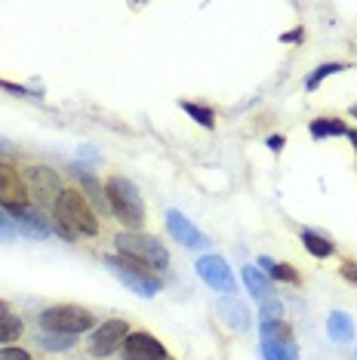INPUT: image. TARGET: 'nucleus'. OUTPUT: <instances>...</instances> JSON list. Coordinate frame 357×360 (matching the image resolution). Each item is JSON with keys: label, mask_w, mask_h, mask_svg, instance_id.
<instances>
[{"label": "nucleus", "mask_w": 357, "mask_h": 360, "mask_svg": "<svg viewBox=\"0 0 357 360\" xmlns=\"http://www.w3.org/2000/svg\"><path fill=\"white\" fill-rule=\"evenodd\" d=\"M348 139H351V145L357 148V129H348Z\"/></svg>", "instance_id": "obj_31"}, {"label": "nucleus", "mask_w": 357, "mask_h": 360, "mask_svg": "<svg viewBox=\"0 0 357 360\" xmlns=\"http://www.w3.org/2000/svg\"><path fill=\"white\" fill-rule=\"evenodd\" d=\"M219 314H222V317H225V323L234 326V330H247V326H249V314H247V308H243L240 302H234L231 296L219 302Z\"/></svg>", "instance_id": "obj_15"}, {"label": "nucleus", "mask_w": 357, "mask_h": 360, "mask_svg": "<svg viewBox=\"0 0 357 360\" xmlns=\"http://www.w3.org/2000/svg\"><path fill=\"white\" fill-rule=\"evenodd\" d=\"M96 317L89 308H80V305H53L40 314V326L46 333H56V335H77V333H86L93 330Z\"/></svg>", "instance_id": "obj_4"}, {"label": "nucleus", "mask_w": 357, "mask_h": 360, "mask_svg": "<svg viewBox=\"0 0 357 360\" xmlns=\"http://www.w3.org/2000/svg\"><path fill=\"white\" fill-rule=\"evenodd\" d=\"M115 243H117L120 256L142 262V265H148L151 271H164L169 265V252L164 250V243L154 240L148 234H142V231H124V234H117Z\"/></svg>", "instance_id": "obj_3"}, {"label": "nucleus", "mask_w": 357, "mask_h": 360, "mask_svg": "<svg viewBox=\"0 0 357 360\" xmlns=\"http://www.w3.org/2000/svg\"><path fill=\"white\" fill-rule=\"evenodd\" d=\"M25 185H28V194L31 200L37 203H53L59 200V194L65 188L59 185V176H56V169H46V167H31L25 173Z\"/></svg>", "instance_id": "obj_8"}, {"label": "nucleus", "mask_w": 357, "mask_h": 360, "mask_svg": "<svg viewBox=\"0 0 357 360\" xmlns=\"http://www.w3.org/2000/svg\"><path fill=\"white\" fill-rule=\"evenodd\" d=\"M105 265L115 271L120 281H124L133 292H139V296L151 299L160 292V281L154 277V271L148 265H142V262L129 259V256H105Z\"/></svg>", "instance_id": "obj_5"}, {"label": "nucleus", "mask_w": 357, "mask_h": 360, "mask_svg": "<svg viewBox=\"0 0 357 360\" xmlns=\"http://www.w3.org/2000/svg\"><path fill=\"white\" fill-rule=\"evenodd\" d=\"M302 243H305V250L311 252V256H318V259H327L336 252V247L327 240V237H320V234H314V231H302Z\"/></svg>", "instance_id": "obj_18"}, {"label": "nucleus", "mask_w": 357, "mask_h": 360, "mask_svg": "<svg viewBox=\"0 0 357 360\" xmlns=\"http://www.w3.org/2000/svg\"><path fill=\"white\" fill-rule=\"evenodd\" d=\"M124 357L126 360H167V348L151 333H129L124 342Z\"/></svg>", "instance_id": "obj_11"}, {"label": "nucleus", "mask_w": 357, "mask_h": 360, "mask_svg": "<svg viewBox=\"0 0 357 360\" xmlns=\"http://www.w3.org/2000/svg\"><path fill=\"white\" fill-rule=\"evenodd\" d=\"M0 207L6 212H13V216H22V212H28V207H31L25 176L6 160H0Z\"/></svg>", "instance_id": "obj_7"}, {"label": "nucleus", "mask_w": 357, "mask_h": 360, "mask_svg": "<svg viewBox=\"0 0 357 360\" xmlns=\"http://www.w3.org/2000/svg\"><path fill=\"white\" fill-rule=\"evenodd\" d=\"M259 335H262V357L265 360H299L296 335L283 321H262Z\"/></svg>", "instance_id": "obj_6"}, {"label": "nucleus", "mask_w": 357, "mask_h": 360, "mask_svg": "<svg viewBox=\"0 0 357 360\" xmlns=\"http://www.w3.org/2000/svg\"><path fill=\"white\" fill-rule=\"evenodd\" d=\"M15 225H19L22 234L37 237V240H44V237H50L56 231V225H50L44 216H37V212H22V216H15Z\"/></svg>", "instance_id": "obj_14"}, {"label": "nucleus", "mask_w": 357, "mask_h": 360, "mask_svg": "<svg viewBox=\"0 0 357 360\" xmlns=\"http://www.w3.org/2000/svg\"><path fill=\"white\" fill-rule=\"evenodd\" d=\"M259 265H262V268H268V271H271V265H274V262L268 259V256H262V259H259Z\"/></svg>", "instance_id": "obj_30"}, {"label": "nucleus", "mask_w": 357, "mask_h": 360, "mask_svg": "<svg viewBox=\"0 0 357 360\" xmlns=\"http://www.w3.org/2000/svg\"><path fill=\"white\" fill-rule=\"evenodd\" d=\"M268 148H271V151H283V136H271V139H268Z\"/></svg>", "instance_id": "obj_29"}, {"label": "nucleus", "mask_w": 357, "mask_h": 360, "mask_svg": "<svg viewBox=\"0 0 357 360\" xmlns=\"http://www.w3.org/2000/svg\"><path fill=\"white\" fill-rule=\"evenodd\" d=\"M0 360H31V354L25 348H13V345H6V348H0Z\"/></svg>", "instance_id": "obj_24"}, {"label": "nucleus", "mask_w": 357, "mask_h": 360, "mask_svg": "<svg viewBox=\"0 0 357 360\" xmlns=\"http://www.w3.org/2000/svg\"><path fill=\"white\" fill-rule=\"evenodd\" d=\"M339 71H345V65H339V62H330V65H320V68L318 71H314V75L311 77H308V89H318V84H320V80L323 77H330V75H339Z\"/></svg>", "instance_id": "obj_21"}, {"label": "nucleus", "mask_w": 357, "mask_h": 360, "mask_svg": "<svg viewBox=\"0 0 357 360\" xmlns=\"http://www.w3.org/2000/svg\"><path fill=\"white\" fill-rule=\"evenodd\" d=\"M0 89H10V93H15V96H28V89H25V86H19V84H6V80H0Z\"/></svg>", "instance_id": "obj_28"}, {"label": "nucleus", "mask_w": 357, "mask_h": 360, "mask_svg": "<svg viewBox=\"0 0 357 360\" xmlns=\"http://www.w3.org/2000/svg\"><path fill=\"white\" fill-rule=\"evenodd\" d=\"M182 111L188 114V117H194L200 127H207V129H213L216 127V114L213 108H207V105H197V102H182Z\"/></svg>", "instance_id": "obj_19"}, {"label": "nucleus", "mask_w": 357, "mask_h": 360, "mask_svg": "<svg viewBox=\"0 0 357 360\" xmlns=\"http://www.w3.org/2000/svg\"><path fill=\"white\" fill-rule=\"evenodd\" d=\"M268 274H271L274 281H283V283H299V271H296L293 265H287V262H280V265L274 262L271 271H268Z\"/></svg>", "instance_id": "obj_22"}, {"label": "nucleus", "mask_w": 357, "mask_h": 360, "mask_svg": "<svg viewBox=\"0 0 357 360\" xmlns=\"http://www.w3.org/2000/svg\"><path fill=\"white\" fill-rule=\"evenodd\" d=\"M56 231L68 240L74 237H93L99 234V219H96V210L89 207L86 194L77 191V188H65L56 200Z\"/></svg>", "instance_id": "obj_1"}, {"label": "nucleus", "mask_w": 357, "mask_h": 360, "mask_svg": "<svg viewBox=\"0 0 357 360\" xmlns=\"http://www.w3.org/2000/svg\"><path fill=\"white\" fill-rule=\"evenodd\" d=\"M342 277L357 283V262H342Z\"/></svg>", "instance_id": "obj_26"}, {"label": "nucleus", "mask_w": 357, "mask_h": 360, "mask_svg": "<svg viewBox=\"0 0 357 360\" xmlns=\"http://www.w3.org/2000/svg\"><path fill=\"white\" fill-rule=\"evenodd\" d=\"M10 314V308H6V302H0V317H6Z\"/></svg>", "instance_id": "obj_32"}, {"label": "nucleus", "mask_w": 357, "mask_h": 360, "mask_svg": "<svg viewBox=\"0 0 357 360\" xmlns=\"http://www.w3.org/2000/svg\"><path fill=\"white\" fill-rule=\"evenodd\" d=\"M105 198H108L111 212L117 216V222H124L129 231H142L145 225V203L142 194L136 191V185L124 176H111L105 185Z\"/></svg>", "instance_id": "obj_2"}, {"label": "nucleus", "mask_w": 357, "mask_h": 360, "mask_svg": "<svg viewBox=\"0 0 357 360\" xmlns=\"http://www.w3.org/2000/svg\"><path fill=\"white\" fill-rule=\"evenodd\" d=\"M167 228H169V234L176 237L178 243H182V247H188V250H200L204 247V234L197 231V228H194V222L188 216H182V212L178 210H169L167 212Z\"/></svg>", "instance_id": "obj_12"}, {"label": "nucleus", "mask_w": 357, "mask_h": 360, "mask_svg": "<svg viewBox=\"0 0 357 360\" xmlns=\"http://www.w3.org/2000/svg\"><path fill=\"white\" fill-rule=\"evenodd\" d=\"M197 274L204 277V281L213 286V290L225 292V296H231V292H238V283H234V274L228 268V262H225L222 256H204L197 259Z\"/></svg>", "instance_id": "obj_9"}, {"label": "nucleus", "mask_w": 357, "mask_h": 360, "mask_svg": "<svg viewBox=\"0 0 357 360\" xmlns=\"http://www.w3.org/2000/svg\"><path fill=\"white\" fill-rule=\"evenodd\" d=\"M22 335V321L15 314L0 317V342H15Z\"/></svg>", "instance_id": "obj_20"}, {"label": "nucleus", "mask_w": 357, "mask_h": 360, "mask_svg": "<svg viewBox=\"0 0 357 360\" xmlns=\"http://www.w3.org/2000/svg\"><path fill=\"white\" fill-rule=\"evenodd\" d=\"M302 37H305V31H302V28H293V31H287V34H283L280 40H283V44H299Z\"/></svg>", "instance_id": "obj_27"}, {"label": "nucleus", "mask_w": 357, "mask_h": 360, "mask_svg": "<svg viewBox=\"0 0 357 360\" xmlns=\"http://www.w3.org/2000/svg\"><path fill=\"white\" fill-rule=\"evenodd\" d=\"M129 335V323L126 321H105L93 335V354L96 357H108L126 342Z\"/></svg>", "instance_id": "obj_10"}, {"label": "nucleus", "mask_w": 357, "mask_h": 360, "mask_svg": "<svg viewBox=\"0 0 357 360\" xmlns=\"http://www.w3.org/2000/svg\"><path fill=\"white\" fill-rule=\"evenodd\" d=\"M13 237H15V228H13L10 222H6V216L0 212V243H10Z\"/></svg>", "instance_id": "obj_25"}, {"label": "nucleus", "mask_w": 357, "mask_h": 360, "mask_svg": "<svg viewBox=\"0 0 357 360\" xmlns=\"http://www.w3.org/2000/svg\"><path fill=\"white\" fill-rule=\"evenodd\" d=\"M327 330L332 335V342H342V345H348L354 335V326H351V317L345 314V311H332L330 321H327Z\"/></svg>", "instance_id": "obj_16"}, {"label": "nucleus", "mask_w": 357, "mask_h": 360, "mask_svg": "<svg viewBox=\"0 0 357 360\" xmlns=\"http://www.w3.org/2000/svg\"><path fill=\"white\" fill-rule=\"evenodd\" d=\"M351 117H357V105H354V108H351Z\"/></svg>", "instance_id": "obj_33"}, {"label": "nucleus", "mask_w": 357, "mask_h": 360, "mask_svg": "<svg viewBox=\"0 0 357 360\" xmlns=\"http://www.w3.org/2000/svg\"><path fill=\"white\" fill-rule=\"evenodd\" d=\"M311 136H314V139L348 136V127H345L339 117H318V120H311Z\"/></svg>", "instance_id": "obj_17"}, {"label": "nucleus", "mask_w": 357, "mask_h": 360, "mask_svg": "<svg viewBox=\"0 0 357 360\" xmlns=\"http://www.w3.org/2000/svg\"><path fill=\"white\" fill-rule=\"evenodd\" d=\"M44 348H50V351H68L71 348V335H56V333H50V335H44Z\"/></svg>", "instance_id": "obj_23"}, {"label": "nucleus", "mask_w": 357, "mask_h": 360, "mask_svg": "<svg viewBox=\"0 0 357 360\" xmlns=\"http://www.w3.org/2000/svg\"><path fill=\"white\" fill-rule=\"evenodd\" d=\"M243 283H247V290L256 296L259 308L268 305V302H274V299H278V296H274V290H271V283L265 281V274L259 271V268H253V265H247V268H243Z\"/></svg>", "instance_id": "obj_13"}]
</instances>
